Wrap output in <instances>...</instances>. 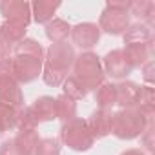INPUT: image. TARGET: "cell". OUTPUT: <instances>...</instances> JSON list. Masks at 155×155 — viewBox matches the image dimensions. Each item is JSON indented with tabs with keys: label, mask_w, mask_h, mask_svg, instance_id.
<instances>
[{
	"label": "cell",
	"mask_w": 155,
	"mask_h": 155,
	"mask_svg": "<svg viewBox=\"0 0 155 155\" xmlns=\"http://www.w3.org/2000/svg\"><path fill=\"white\" fill-rule=\"evenodd\" d=\"M75 49L68 42L51 44L46 51L44 66H42V79L48 86H62L68 79V71L75 62Z\"/></svg>",
	"instance_id": "obj_1"
},
{
	"label": "cell",
	"mask_w": 155,
	"mask_h": 155,
	"mask_svg": "<svg viewBox=\"0 0 155 155\" xmlns=\"http://www.w3.org/2000/svg\"><path fill=\"white\" fill-rule=\"evenodd\" d=\"M151 124L137 108H124L111 115V133L117 139L131 140L142 135V131Z\"/></svg>",
	"instance_id": "obj_2"
},
{
	"label": "cell",
	"mask_w": 155,
	"mask_h": 155,
	"mask_svg": "<svg viewBox=\"0 0 155 155\" xmlns=\"http://www.w3.org/2000/svg\"><path fill=\"white\" fill-rule=\"evenodd\" d=\"M73 77H77L88 91L97 90L102 82H104V69H102V62L101 58L91 53V51H84L79 57H75L73 62Z\"/></svg>",
	"instance_id": "obj_3"
},
{
	"label": "cell",
	"mask_w": 155,
	"mask_h": 155,
	"mask_svg": "<svg viewBox=\"0 0 155 155\" xmlns=\"http://www.w3.org/2000/svg\"><path fill=\"white\" fill-rule=\"evenodd\" d=\"M60 140L68 148H71L75 151H88L95 142V139L91 137V133L88 130L86 120L84 119H77V117L62 124Z\"/></svg>",
	"instance_id": "obj_4"
},
{
	"label": "cell",
	"mask_w": 155,
	"mask_h": 155,
	"mask_svg": "<svg viewBox=\"0 0 155 155\" xmlns=\"http://www.w3.org/2000/svg\"><path fill=\"white\" fill-rule=\"evenodd\" d=\"M11 58H13V75L18 84L33 82L35 79H38V75H42L44 58H38L33 55H22V53Z\"/></svg>",
	"instance_id": "obj_5"
},
{
	"label": "cell",
	"mask_w": 155,
	"mask_h": 155,
	"mask_svg": "<svg viewBox=\"0 0 155 155\" xmlns=\"http://www.w3.org/2000/svg\"><path fill=\"white\" fill-rule=\"evenodd\" d=\"M102 69H104V75H110L111 79L126 81V77L133 71V66L122 49H113V51L106 53V57L102 60Z\"/></svg>",
	"instance_id": "obj_6"
},
{
	"label": "cell",
	"mask_w": 155,
	"mask_h": 155,
	"mask_svg": "<svg viewBox=\"0 0 155 155\" xmlns=\"http://www.w3.org/2000/svg\"><path fill=\"white\" fill-rule=\"evenodd\" d=\"M99 29L108 35H124L130 28V13L106 8L99 18Z\"/></svg>",
	"instance_id": "obj_7"
},
{
	"label": "cell",
	"mask_w": 155,
	"mask_h": 155,
	"mask_svg": "<svg viewBox=\"0 0 155 155\" xmlns=\"http://www.w3.org/2000/svg\"><path fill=\"white\" fill-rule=\"evenodd\" d=\"M0 13L4 15L6 22L20 24L24 28H28L31 22V4L24 2V0H4V2H0Z\"/></svg>",
	"instance_id": "obj_8"
},
{
	"label": "cell",
	"mask_w": 155,
	"mask_h": 155,
	"mask_svg": "<svg viewBox=\"0 0 155 155\" xmlns=\"http://www.w3.org/2000/svg\"><path fill=\"white\" fill-rule=\"evenodd\" d=\"M69 37L77 48L90 51L101 40V29L93 22H82V24H77L75 28H71Z\"/></svg>",
	"instance_id": "obj_9"
},
{
	"label": "cell",
	"mask_w": 155,
	"mask_h": 155,
	"mask_svg": "<svg viewBox=\"0 0 155 155\" xmlns=\"http://www.w3.org/2000/svg\"><path fill=\"white\" fill-rule=\"evenodd\" d=\"M0 102L13 110L24 108V93L20 84L11 77H0Z\"/></svg>",
	"instance_id": "obj_10"
},
{
	"label": "cell",
	"mask_w": 155,
	"mask_h": 155,
	"mask_svg": "<svg viewBox=\"0 0 155 155\" xmlns=\"http://www.w3.org/2000/svg\"><path fill=\"white\" fill-rule=\"evenodd\" d=\"M111 110H95L91 117L86 120L88 130L93 139H104L106 135L111 133Z\"/></svg>",
	"instance_id": "obj_11"
},
{
	"label": "cell",
	"mask_w": 155,
	"mask_h": 155,
	"mask_svg": "<svg viewBox=\"0 0 155 155\" xmlns=\"http://www.w3.org/2000/svg\"><path fill=\"white\" fill-rule=\"evenodd\" d=\"M130 17L139 18L142 24L153 28L155 24V2L151 0H130V8H128Z\"/></svg>",
	"instance_id": "obj_12"
},
{
	"label": "cell",
	"mask_w": 155,
	"mask_h": 155,
	"mask_svg": "<svg viewBox=\"0 0 155 155\" xmlns=\"http://www.w3.org/2000/svg\"><path fill=\"white\" fill-rule=\"evenodd\" d=\"M122 51L135 69V68H142L148 60H151L153 44H124Z\"/></svg>",
	"instance_id": "obj_13"
},
{
	"label": "cell",
	"mask_w": 155,
	"mask_h": 155,
	"mask_svg": "<svg viewBox=\"0 0 155 155\" xmlns=\"http://www.w3.org/2000/svg\"><path fill=\"white\" fill-rule=\"evenodd\" d=\"M139 88L140 86H137L131 81H120L119 84H115L117 106H120V110L135 108V102H137V97H139Z\"/></svg>",
	"instance_id": "obj_14"
},
{
	"label": "cell",
	"mask_w": 155,
	"mask_h": 155,
	"mask_svg": "<svg viewBox=\"0 0 155 155\" xmlns=\"http://www.w3.org/2000/svg\"><path fill=\"white\" fill-rule=\"evenodd\" d=\"M122 37L124 44H153V29L142 22L130 24Z\"/></svg>",
	"instance_id": "obj_15"
},
{
	"label": "cell",
	"mask_w": 155,
	"mask_h": 155,
	"mask_svg": "<svg viewBox=\"0 0 155 155\" xmlns=\"http://www.w3.org/2000/svg\"><path fill=\"white\" fill-rule=\"evenodd\" d=\"M60 8V2H53V0H37L31 4V17L37 24H48L53 20V15Z\"/></svg>",
	"instance_id": "obj_16"
},
{
	"label": "cell",
	"mask_w": 155,
	"mask_h": 155,
	"mask_svg": "<svg viewBox=\"0 0 155 155\" xmlns=\"http://www.w3.org/2000/svg\"><path fill=\"white\" fill-rule=\"evenodd\" d=\"M135 108L151 122V117L155 113V91L151 86H140L139 88V97L135 102Z\"/></svg>",
	"instance_id": "obj_17"
},
{
	"label": "cell",
	"mask_w": 155,
	"mask_h": 155,
	"mask_svg": "<svg viewBox=\"0 0 155 155\" xmlns=\"http://www.w3.org/2000/svg\"><path fill=\"white\" fill-rule=\"evenodd\" d=\"M71 33V26L62 20V18H53L51 22L46 24V37L53 42V44H58V42H66L68 37Z\"/></svg>",
	"instance_id": "obj_18"
},
{
	"label": "cell",
	"mask_w": 155,
	"mask_h": 155,
	"mask_svg": "<svg viewBox=\"0 0 155 155\" xmlns=\"http://www.w3.org/2000/svg\"><path fill=\"white\" fill-rule=\"evenodd\" d=\"M95 102L101 110H111L117 104V91H115V84L111 82H102L97 90H95Z\"/></svg>",
	"instance_id": "obj_19"
},
{
	"label": "cell",
	"mask_w": 155,
	"mask_h": 155,
	"mask_svg": "<svg viewBox=\"0 0 155 155\" xmlns=\"http://www.w3.org/2000/svg\"><path fill=\"white\" fill-rule=\"evenodd\" d=\"M31 108L37 113V117H38L40 122L42 120H53V119H57V110H55V99L53 97H48V95L38 97L33 102Z\"/></svg>",
	"instance_id": "obj_20"
},
{
	"label": "cell",
	"mask_w": 155,
	"mask_h": 155,
	"mask_svg": "<svg viewBox=\"0 0 155 155\" xmlns=\"http://www.w3.org/2000/svg\"><path fill=\"white\" fill-rule=\"evenodd\" d=\"M55 110H57V119H60L62 122H68V120L75 119V115H77V101H73L62 93L55 99Z\"/></svg>",
	"instance_id": "obj_21"
},
{
	"label": "cell",
	"mask_w": 155,
	"mask_h": 155,
	"mask_svg": "<svg viewBox=\"0 0 155 155\" xmlns=\"http://www.w3.org/2000/svg\"><path fill=\"white\" fill-rule=\"evenodd\" d=\"M38 117L33 111L31 106L28 108H20L17 110V117H15V128H18L20 131H28V130H35L38 126Z\"/></svg>",
	"instance_id": "obj_22"
},
{
	"label": "cell",
	"mask_w": 155,
	"mask_h": 155,
	"mask_svg": "<svg viewBox=\"0 0 155 155\" xmlns=\"http://www.w3.org/2000/svg\"><path fill=\"white\" fill-rule=\"evenodd\" d=\"M40 137L35 130H28V131H18V135L15 137V142L17 146L20 148V151L24 155H33L35 150H37V144H38Z\"/></svg>",
	"instance_id": "obj_23"
},
{
	"label": "cell",
	"mask_w": 155,
	"mask_h": 155,
	"mask_svg": "<svg viewBox=\"0 0 155 155\" xmlns=\"http://www.w3.org/2000/svg\"><path fill=\"white\" fill-rule=\"evenodd\" d=\"M62 90H64V95L73 99V101H81V99H84L90 93L84 88V84L77 79V77H73V75H68V79L62 82Z\"/></svg>",
	"instance_id": "obj_24"
},
{
	"label": "cell",
	"mask_w": 155,
	"mask_h": 155,
	"mask_svg": "<svg viewBox=\"0 0 155 155\" xmlns=\"http://www.w3.org/2000/svg\"><path fill=\"white\" fill-rule=\"evenodd\" d=\"M18 53H22V55H33V57H38V58H44V49H42V46H40L37 40H33V38H24L20 44H17L15 55H18Z\"/></svg>",
	"instance_id": "obj_25"
},
{
	"label": "cell",
	"mask_w": 155,
	"mask_h": 155,
	"mask_svg": "<svg viewBox=\"0 0 155 155\" xmlns=\"http://www.w3.org/2000/svg\"><path fill=\"white\" fill-rule=\"evenodd\" d=\"M15 117H17V110L0 102V135L15 128Z\"/></svg>",
	"instance_id": "obj_26"
},
{
	"label": "cell",
	"mask_w": 155,
	"mask_h": 155,
	"mask_svg": "<svg viewBox=\"0 0 155 155\" xmlns=\"http://www.w3.org/2000/svg\"><path fill=\"white\" fill-rule=\"evenodd\" d=\"M33 155H60V142L57 139H40Z\"/></svg>",
	"instance_id": "obj_27"
},
{
	"label": "cell",
	"mask_w": 155,
	"mask_h": 155,
	"mask_svg": "<svg viewBox=\"0 0 155 155\" xmlns=\"http://www.w3.org/2000/svg\"><path fill=\"white\" fill-rule=\"evenodd\" d=\"M140 142H142V146H144V150H146L148 153L153 151L155 142H153V126H151V124H148V128L142 131V135H140Z\"/></svg>",
	"instance_id": "obj_28"
},
{
	"label": "cell",
	"mask_w": 155,
	"mask_h": 155,
	"mask_svg": "<svg viewBox=\"0 0 155 155\" xmlns=\"http://www.w3.org/2000/svg\"><path fill=\"white\" fill-rule=\"evenodd\" d=\"M0 155H24V153L17 146L15 139H9V140H4L0 144Z\"/></svg>",
	"instance_id": "obj_29"
},
{
	"label": "cell",
	"mask_w": 155,
	"mask_h": 155,
	"mask_svg": "<svg viewBox=\"0 0 155 155\" xmlns=\"http://www.w3.org/2000/svg\"><path fill=\"white\" fill-rule=\"evenodd\" d=\"M0 77H11V79H15V75H13V58L11 57L0 58Z\"/></svg>",
	"instance_id": "obj_30"
},
{
	"label": "cell",
	"mask_w": 155,
	"mask_h": 155,
	"mask_svg": "<svg viewBox=\"0 0 155 155\" xmlns=\"http://www.w3.org/2000/svg\"><path fill=\"white\" fill-rule=\"evenodd\" d=\"M153 68H155L153 58H151V60H148V62L142 66V77H144V81L148 82V86L153 82Z\"/></svg>",
	"instance_id": "obj_31"
},
{
	"label": "cell",
	"mask_w": 155,
	"mask_h": 155,
	"mask_svg": "<svg viewBox=\"0 0 155 155\" xmlns=\"http://www.w3.org/2000/svg\"><path fill=\"white\" fill-rule=\"evenodd\" d=\"M106 8H110V9H119V11H128V8H130V0H122V2H108L106 4Z\"/></svg>",
	"instance_id": "obj_32"
},
{
	"label": "cell",
	"mask_w": 155,
	"mask_h": 155,
	"mask_svg": "<svg viewBox=\"0 0 155 155\" xmlns=\"http://www.w3.org/2000/svg\"><path fill=\"white\" fill-rule=\"evenodd\" d=\"M120 155H148L144 150H137V148H131V150H126V151H122Z\"/></svg>",
	"instance_id": "obj_33"
}]
</instances>
